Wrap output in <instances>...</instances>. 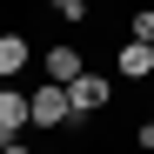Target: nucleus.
I'll list each match as a JSON object with an SVG mask.
<instances>
[{
    "mask_svg": "<svg viewBox=\"0 0 154 154\" xmlns=\"http://www.w3.org/2000/svg\"><path fill=\"white\" fill-rule=\"evenodd\" d=\"M67 121H74L67 87H54V81H47V87H34V94H27V127H67Z\"/></svg>",
    "mask_w": 154,
    "mask_h": 154,
    "instance_id": "f257e3e1",
    "label": "nucleus"
},
{
    "mask_svg": "<svg viewBox=\"0 0 154 154\" xmlns=\"http://www.w3.org/2000/svg\"><path fill=\"white\" fill-rule=\"evenodd\" d=\"M107 100H114V81H107V74H94V67H87L81 81L67 87V107H74V121H87V114H100Z\"/></svg>",
    "mask_w": 154,
    "mask_h": 154,
    "instance_id": "f03ea898",
    "label": "nucleus"
},
{
    "mask_svg": "<svg viewBox=\"0 0 154 154\" xmlns=\"http://www.w3.org/2000/svg\"><path fill=\"white\" fill-rule=\"evenodd\" d=\"M40 67H47V81H54V87H74V81L87 74L81 47H67V40H60V47H47V60H40Z\"/></svg>",
    "mask_w": 154,
    "mask_h": 154,
    "instance_id": "7ed1b4c3",
    "label": "nucleus"
},
{
    "mask_svg": "<svg viewBox=\"0 0 154 154\" xmlns=\"http://www.w3.org/2000/svg\"><path fill=\"white\" fill-rule=\"evenodd\" d=\"M27 60H34L27 34H0V87H14L20 74H27Z\"/></svg>",
    "mask_w": 154,
    "mask_h": 154,
    "instance_id": "20e7f679",
    "label": "nucleus"
},
{
    "mask_svg": "<svg viewBox=\"0 0 154 154\" xmlns=\"http://www.w3.org/2000/svg\"><path fill=\"white\" fill-rule=\"evenodd\" d=\"M20 127H27V94H20V87H0V147L20 141Z\"/></svg>",
    "mask_w": 154,
    "mask_h": 154,
    "instance_id": "39448f33",
    "label": "nucleus"
},
{
    "mask_svg": "<svg viewBox=\"0 0 154 154\" xmlns=\"http://www.w3.org/2000/svg\"><path fill=\"white\" fill-rule=\"evenodd\" d=\"M121 74H127V81H147V74H154V47L121 40Z\"/></svg>",
    "mask_w": 154,
    "mask_h": 154,
    "instance_id": "423d86ee",
    "label": "nucleus"
},
{
    "mask_svg": "<svg viewBox=\"0 0 154 154\" xmlns=\"http://www.w3.org/2000/svg\"><path fill=\"white\" fill-rule=\"evenodd\" d=\"M127 40H141V47H154V7H141V14H134V27H127Z\"/></svg>",
    "mask_w": 154,
    "mask_h": 154,
    "instance_id": "0eeeda50",
    "label": "nucleus"
},
{
    "mask_svg": "<svg viewBox=\"0 0 154 154\" xmlns=\"http://www.w3.org/2000/svg\"><path fill=\"white\" fill-rule=\"evenodd\" d=\"M134 147H141V154H154V121H141V134H134Z\"/></svg>",
    "mask_w": 154,
    "mask_h": 154,
    "instance_id": "6e6552de",
    "label": "nucleus"
},
{
    "mask_svg": "<svg viewBox=\"0 0 154 154\" xmlns=\"http://www.w3.org/2000/svg\"><path fill=\"white\" fill-rule=\"evenodd\" d=\"M0 154H27V147H20V141H7V147H0Z\"/></svg>",
    "mask_w": 154,
    "mask_h": 154,
    "instance_id": "1a4fd4ad",
    "label": "nucleus"
},
{
    "mask_svg": "<svg viewBox=\"0 0 154 154\" xmlns=\"http://www.w3.org/2000/svg\"><path fill=\"white\" fill-rule=\"evenodd\" d=\"M74 7H94V0H74Z\"/></svg>",
    "mask_w": 154,
    "mask_h": 154,
    "instance_id": "9d476101",
    "label": "nucleus"
},
{
    "mask_svg": "<svg viewBox=\"0 0 154 154\" xmlns=\"http://www.w3.org/2000/svg\"><path fill=\"white\" fill-rule=\"evenodd\" d=\"M147 121H154V114H147Z\"/></svg>",
    "mask_w": 154,
    "mask_h": 154,
    "instance_id": "9b49d317",
    "label": "nucleus"
}]
</instances>
